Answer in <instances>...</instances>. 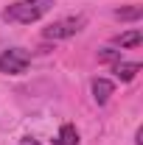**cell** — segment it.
<instances>
[{
    "instance_id": "obj_1",
    "label": "cell",
    "mask_w": 143,
    "mask_h": 145,
    "mask_svg": "<svg viewBox=\"0 0 143 145\" xmlns=\"http://www.w3.org/2000/svg\"><path fill=\"white\" fill-rule=\"evenodd\" d=\"M51 6H54V0H17V3L3 8V20L28 25V22H36L42 14H48Z\"/></svg>"
},
{
    "instance_id": "obj_2",
    "label": "cell",
    "mask_w": 143,
    "mask_h": 145,
    "mask_svg": "<svg viewBox=\"0 0 143 145\" xmlns=\"http://www.w3.org/2000/svg\"><path fill=\"white\" fill-rule=\"evenodd\" d=\"M31 64V53L23 48H9L0 53V72L6 75H23Z\"/></svg>"
},
{
    "instance_id": "obj_3",
    "label": "cell",
    "mask_w": 143,
    "mask_h": 145,
    "mask_svg": "<svg viewBox=\"0 0 143 145\" xmlns=\"http://www.w3.org/2000/svg\"><path fill=\"white\" fill-rule=\"evenodd\" d=\"M81 25H84V17H70V20H59V22H54V25H48L45 31H42V36L45 39H68V36L79 34L81 31Z\"/></svg>"
},
{
    "instance_id": "obj_4",
    "label": "cell",
    "mask_w": 143,
    "mask_h": 145,
    "mask_svg": "<svg viewBox=\"0 0 143 145\" xmlns=\"http://www.w3.org/2000/svg\"><path fill=\"white\" fill-rule=\"evenodd\" d=\"M112 92H115V84H112L109 78H93V98H95V103H98V106H104V103H107Z\"/></svg>"
},
{
    "instance_id": "obj_5",
    "label": "cell",
    "mask_w": 143,
    "mask_h": 145,
    "mask_svg": "<svg viewBox=\"0 0 143 145\" xmlns=\"http://www.w3.org/2000/svg\"><path fill=\"white\" fill-rule=\"evenodd\" d=\"M138 72H140V61H118L115 64V75L121 81H132Z\"/></svg>"
},
{
    "instance_id": "obj_6",
    "label": "cell",
    "mask_w": 143,
    "mask_h": 145,
    "mask_svg": "<svg viewBox=\"0 0 143 145\" xmlns=\"http://www.w3.org/2000/svg\"><path fill=\"white\" fill-rule=\"evenodd\" d=\"M56 145H79V131H76V126H70V123H65V126L59 128V134H56Z\"/></svg>"
},
{
    "instance_id": "obj_7",
    "label": "cell",
    "mask_w": 143,
    "mask_h": 145,
    "mask_svg": "<svg viewBox=\"0 0 143 145\" xmlns=\"http://www.w3.org/2000/svg\"><path fill=\"white\" fill-rule=\"evenodd\" d=\"M140 42H143V34L138 31V28H132V31H126V34H121L118 39H115L118 48H138Z\"/></svg>"
},
{
    "instance_id": "obj_8",
    "label": "cell",
    "mask_w": 143,
    "mask_h": 145,
    "mask_svg": "<svg viewBox=\"0 0 143 145\" xmlns=\"http://www.w3.org/2000/svg\"><path fill=\"white\" fill-rule=\"evenodd\" d=\"M115 17L118 20H140L143 8L140 6H129V8H115Z\"/></svg>"
},
{
    "instance_id": "obj_9",
    "label": "cell",
    "mask_w": 143,
    "mask_h": 145,
    "mask_svg": "<svg viewBox=\"0 0 143 145\" xmlns=\"http://www.w3.org/2000/svg\"><path fill=\"white\" fill-rule=\"evenodd\" d=\"M98 61L118 64V61H121V50H112V48H107V50H101V53H98Z\"/></svg>"
},
{
    "instance_id": "obj_10",
    "label": "cell",
    "mask_w": 143,
    "mask_h": 145,
    "mask_svg": "<svg viewBox=\"0 0 143 145\" xmlns=\"http://www.w3.org/2000/svg\"><path fill=\"white\" fill-rule=\"evenodd\" d=\"M20 145H39L36 140H31V137H25V140H20Z\"/></svg>"
}]
</instances>
